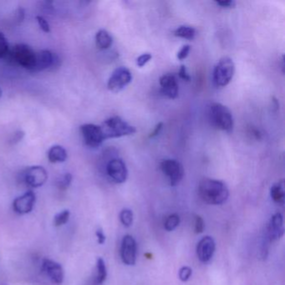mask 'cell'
Instances as JSON below:
<instances>
[{"mask_svg":"<svg viewBox=\"0 0 285 285\" xmlns=\"http://www.w3.org/2000/svg\"><path fill=\"white\" fill-rule=\"evenodd\" d=\"M194 230L195 232L199 234L204 232V221L200 216H195V224H194Z\"/></svg>","mask_w":285,"mask_h":285,"instance_id":"cell-31","label":"cell"},{"mask_svg":"<svg viewBox=\"0 0 285 285\" xmlns=\"http://www.w3.org/2000/svg\"><path fill=\"white\" fill-rule=\"evenodd\" d=\"M160 166L163 174L169 179L170 186H176L184 178V166L178 160L165 159L160 162Z\"/></svg>","mask_w":285,"mask_h":285,"instance_id":"cell-7","label":"cell"},{"mask_svg":"<svg viewBox=\"0 0 285 285\" xmlns=\"http://www.w3.org/2000/svg\"><path fill=\"white\" fill-rule=\"evenodd\" d=\"M96 43L100 50H104L112 46L113 43V38L108 31L106 30H100L97 32L96 36Z\"/></svg>","mask_w":285,"mask_h":285,"instance_id":"cell-20","label":"cell"},{"mask_svg":"<svg viewBox=\"0 0 285 285\" xmlns=\"http://www.w3.org/2000/svg\"><path fill=\"white\" fill-rule=\"evenodd\" d=\"M14 62L20 66L31 72L36 62V51L34 50L30 46L24 44H16L8 54Z\"/></svg>","mask_w":285,"mask_h":285,"instance_id":"cell-5","label":"cell"},{"mask_svg":"<svg viewBox=\"0 0 285 285\" xmlns=\"http://www.w3.org/2000/svg\"><path fill=\"white\" fill-rule=\"evenodd\" d=\"M10 44L6 36L2 32H0V59H4L8 57L10 54Z\"/></svg>","mask_w":285,"mask_h":285,"instance_id":"cell-26","label":"cell"},{"mask_svg":"<svg viewBox=\"0 0 285 285\" xmlns=\"http://www.w3.org/2000/svg\"><path fill=\"white\" fill-rule=\"evenodd\" d=\"M159 82L162 93L169 99H176L179 90L176 77L172 74H163Z\"/></svg>","mask_w":285,"mask_h":285,"instance_id":"cell-15","label":"cell"},{"mask_svg":"<svg viewBox=\"0 0 285 285\" xmlns=\"http://www.w3.org/2000/svg\"><path fill=\"white\" fill-rule=\"evenodd\" d=\"M270 195L272 200L278 205L282 206L285 202L284 181L280 180L272 185L270 189Z\"/></svg>","mask_w":285,"mask_h":285,"instance_id":"cell-18","label":"cell"},{"mask_svg":"<svg viewBox=\"0 0 285 285\" xmlns=\"http://www.w3.org/2000/svg\"><path fill=\"white\" fill-rule=\"evenodd\" d=\"M267 231L268 237L270 241H277L284 236V226L282 214L277 212L271 218L268 225Z\"/></svg>","mask_w":285,"mask_h":285,"instance_id":"cell-17","label":"cell"},{"mask_svg":"<svg viewBox=\"0 0 285 285\" xmlns=\"http://www.w3.org/2000/svg\"><path fill=\"white\" fill-rule=\"evenodd\" d=\"M132 80V72L126 67L116 69L108 80L107 87L110 92L118 93L128 86Z\"/></svg>","mask_w":285,"mask_h":285,"instance_id":"cell-6","label":"cell"},{"mask_svg":"<svg viewBox=\"0 0 285 285\" xmlns=\"http://www.w3.org/2000/svg\"><path fill=\"white\" fill-rule=\"evenodd\" d=\"M178 74L180 78L184 80H186V82H190L191 80V76L186 72V66H184V64L181 66V68L179 70Z\"/></svg>","mask_w":285,"mask_h":285,"instance_id":"cell-33","label":"cell"},{"mask_svg":"<svg viewBox=\"0 0 285 285\" xmlns=\"http://www.w3.org/2000/svg\"><path fill=\"white\" fill-rule=\"evenodd\" d=\"M216 4L222 8H230L234 7L235 3L234 0H226V1H216Z\"/></svg>","mask_w":285,"mask_h":285,"instance_id":"cell-34","label":"cell"},{"mask_svg":"<svg viewBox=\"0 0 285 285\" xmlns=\"http://www.w3.org/2000/svg\"><path fill=\"white\" fill-rule=\"evenodd\" d=\"M96 282L97 284H102L107 278L106 265L102 258H97L96 262Z\"/></svg>","mask_w":285,"mask_h":285,"instance_id":"cell-22","label":"cell"},{"mask_svg":"<svg viewBox=\"0 0 285 285\" xmlns=\"http://www.w3.org/2000/svg\"><path fill=\"white\" fill-rule=\"evenodd\" d=\"M152 58V54L149 53L143 54L142 56H139L136 59V64L138 66L143 67L146 64H148V62H150V60Z\"/></svg>","mask_w":285,"mask_h":285,"instance_id":"cell-30","label":"cell"},{"mask_svg":"<svg viewBox=\"0 0 285 285\" xmlns=\"http://www.w3.org/2000/svg\"><path fill=\"white\" fill-rule=\"evenodd\" d=\"M48 159L51 163H62L67 159V152L63 146H53L48 152Z\"/></svg>","mask_w":285,"mask_h":285,"instance_id":"cell-19","label":"cell"},{"mask_svg":"<svg viewBox=\"0 0 285 285\" xmlns=\"http://www.w3.org/2000/svg\"><path fill=\"white\" fill-rule=\"evenodd\" d=\"M190 50H191V47L188 44H186V46H182V48L178 51V59L180 60H184L186 59V57L188 56L189 53H190Z\"/></svg>","mask_w":285,"mask_h":285,"instance_id":"cell-32","label":"cell"},{"mask_svg":"<svg viewBox=\"0 0 285 285\" xmlns=\"http://www.w3.org/2000/svg\"><path fill=\"white\" fill-rule=\"evenodd\" d=\"M36 201V194L32 191L27 192L22 196L14 199L13 202L14 211L20 215L30 214L33 210Z\"/></svg>","mask_w":285,"mask_h":285,"instance_id":"cell-14","label":"cell"},{"mask_svg":"<svg viewBox=\"0 0 285 285\" xmlns=\"http://www.w3.org/2000/svg\"><path fill=\"white\" fill-rule=\"evenodd\" d=\"M174 36L179 38L192 40L196 37V30L191 26H180L174 31Z\"/></svg>","mask_w":285,"mask_h":285,"instance_id":"cell-21","label":"cell"},{"mask_svg":"<svg viewBox=\"0 0 285 285\" xmlns=\"http://www.w3.org/2000/svg\"><path fill=\"white\" fill-rule=\"evenodd\" d=\"M59 66V57L56 56V54L47 50H38L36 52V62L30 72L37 73L46 70L54 69Z\"/></svg>","mask_w":285,"mask_h":285,"instance_id":"cell-9","label":"cell"},{"mask_svg":"<svg viewBox=\"0 0 285 285\" xmlns=\"http://www.w3.org/2000/svg\"><path fill=\"white\" fill-rule=\"evenodd\" d=\"M96 235L97 240H98L100 244H104V242H106V235L104 234L102 230H97Z\"/></svg>","mask_w":285,"mask_h":285,"instance_id":"cell-35","label":"cell"},{"mask_svg":"<svg viewBox=\"0 0 285 285\" xmlns=\"http://www.w3.org/2000/svg\"><path fill=\"white\" fill-rule=\"evenodd\" d=\"M106 174L116 184H123L128 179V168L122 159L114 158L107 163Z\"/></svg>","mask_w":285,"mask_h":285,"instance_id":"cell-11","label":"cell"},{"mask_svg":"<svg viewBox=\"0 0 285 285\" xmlns=\"http://www.w3.org/2000/svg\"><path fill=\"white\" fill-rule=\"evenodd\" d=\"M216 245L214 238L206 236L202 238L196 245V255L202 262H208L214 256Z\"/></svg>","mask_w":285,"mask_h":285,"instance_id":"cell-16","label":"cell"},{"mask_svg":"<svg viewBox=\"0 0 285 285\" xmlns=\"http://www.w3.org/2000/svg\"><path fill=\"white\" fill-rule=\"evenodd\" d=\"M209 118L212 124L219 130L232 132L234 120L232 112L221 103H214L209 108Z\"/></svg>","mask_w":285,"mask_h":285,"instance_id":"cell-3","label":"cell"},{"mask_svg":"<svg viewBox=\"0 0 285 285\" xmlns=\"http://www.w3.org/2000/svg\"><path fill=\"white\" fill-rule=\"evenodd\" d=\"M120 220L122 224L126 228L132 226L133 222L132 211L130 209H123L122 211L120 212Z\"/></svg>","mask_w":285,"mask_h":285,"instance_id":"cell-27","label":"cell"},{"mask_svg":"<svg viewBox=\"0 0 285 285\" xmlns=\"http://www.w3.org/2000/svg\"><path fill=\"white\" fill-rule=\"evenodd\" d=\"M72 182V175L70 174H64L62 176H60L59 178L56 181V186L62 191L66 190L69 188Z\"/></svg>","mask_w":285,"mask_h":285,"instance_id":"cell-24","label":"cell"},{"mask_svg":"<svg viewBox=\"0 0 285 285\" xmlns=\"http://www.w3.org/2000/svg\"><path fill=\"white\" fill-rule=\"evenodd\" d=\"M179 224H180V216L176 214H170V216H168L166 219L164 228L166 231L170 232L176 228Z\"/></svg>","mask_w":285,"mask_h":285,"instance_id":"cell-23","label":"cell"},{"mask_svg":"<svg viewBox=\"0 0 285 285\" xmlns=\"http://www.w3.org/2000/svg\"><path fill=\"white\" fill-rule=\"evenodd\" d=\"M80 133L86 145L89 148H99L104 140L100 126L94 124H84L80 126Z\"/></svg>","mask_w":285,"mask_h":285,"instance_id":"cell-10","label":"cell"},{"mask_svg":"<svg viewBox=\"0 0 285 285\" xmlns=\"http://www.w3.org/2000/svg\"><path fill=\"white\" fill-rule=\"evenodd\" d=\"M163 124L162 123H159L156 126L155 129L153 130L152 132L150 133V138H152L156 136H158L159 133H160V130L162 129Z\"/></svg>","mask_w":285,"mask_h":285,"instance_id":"cell-36","label":"cell"},{"mask_svg":"<svg viewBox=\"0 0 285 285\" xmlns=\"http://www.w3.org/2000/svg\"><path fill=\"white\" fill-rule=\"evenodd\" d=\"M100 126L104 136V140L132 135L136 132L133 126L130 125L120 116L110 118L104 120Z\"/></svg>","mask_w":285,"mask_h":285,"instance_id":"cell-2","label":"cell"},{"mask_svg":"<svg viewBox=\"0 0 285 285\" xmlns=\"http://www.w3.org/2000/svg\"><path fill=\"white\" fill-rule=\"evenodd\" d=\"M36 20L38 22L40 28L44 32H46V33H50V24L48 23V21L46 20V18H44L43 16H37V17H36Z\"/></svg>","mask_w":285,"mask_h":285,"instance_id":"cell-29","label":"cell"},{"mask_svg":"<svg viewBox=\"0 0 285 285\" xmlns=\"http://www.w3.org/2000/svg\"><path fill=\"white\" fill-rule=\"evenodd\" d=\"M42 271L56 284H62L64 282V268L59 262L50 258H44L42 262Z\"/></svg>","mask_w":285,"mask_h":285,"instance_id":"cell-13","label":"cell"},{"mask_svg":"<svg viewBox=\"0 0 285 285\" xmlns=\"http://www.w3.org/2000/svg\"><path fill=\"white\" fill-rule=\"evenodd\" d=\"M235 73L234 62L230 57H224L214 67V84L218 87H225L230 84Z\"/></svg>","mask_w":285,"mask_h":285,"instance_id":"cell-4","label":"cell"},{"mask_svg":"<svg viewBox=\"0 0 285 285\" xmlns=\"http://www.w3.org/2000/svg\"><path fill=\"white\" fill-rule=\"evenodd\" d=\"M70 212L69 210H64L58 214H56L54 218V225L56 226H63L69 221Z\"/></svg>","mask_w":285,"mask_h":285,"instance_id":"cell-25","label":"cell"},{"mask_svg":"<svg viewBox=\"0 0 285 285\" xmlns=\"http://www.w3.org/2000/svg\"><path fill=\"white\" fill-rule=\"evenodd\" d=\"M199 195L206 204L221 205L230 196V190L224 182L216 179L204 178L198 186Z\"/></svg>","mask_w":285,"mask_h":285,"instance_id":"cell-1","label":"cell"},{"mask_svg":"<svg viewBox=\"0 0 285 285\" xmlns=\"http://www.w3.org/2000/svg\"><path fill=\"white\" fill-rule=\"evenodd\" d=\"M136 242L130 235H126L123 238L120 246V258L125 264L134 265L136 262Z\"/></svg>","mask_w":285,"mask_h":285,"instance_id":"cell-12","label":"cell"},{"mask_svg":"<svg viewBox=\"0 0 285 285\" xmlns=\"http://www.w3.org/2000/svg\"><path fill=\"white\" fill-rule=\"evenodd\" d=\"M192 274V270L191 268L188 267V266H184V267L182 268L179 270V278L184 281V282H186L188 280L191 278Z\"/></svg>","mask_w":285,"mask_h":285,"instance_id":"cell-28","label":"cell"},{"mask_svg":"<svg viewBox=\"0 0 285 285\" xmlns=\"http://www.w3.org/2000/svg\"><path fill=\"white\" fill-rule=\"evenodd\" d=\"M22 179L27 186L37 188L46 184L48 179V174L43 166H33L24 170Z\"/></svg>","mask_w":285,"mask_h":285,"instance_id":"cell-8","label":"cell"},{"mask_svg":"<svg viewBox=\"0 0 285 285\" xmlns=\"http://www.w3.org/2000/svg\"><path fill=\"white\" fill-rule=\"evenodd\" d=\"M24 136V133L21 132H18V133H16V136H14V142H20V140L22 139Z\"/></svg>","mask_w":285,"mask_h":285,"instance_id":"cell-37","label":"cell"}]
</instances>
